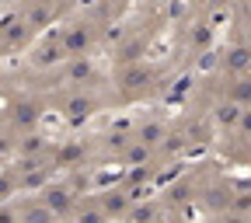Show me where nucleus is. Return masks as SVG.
<instances>
[{
  "instance_id": "9b49d317",
  "label": "nucleus",
  "mask_w": 251,
  "mask_h": 223,
  "mask_svg": "<svg viewBox=\"0 0 251 223\" xmlns=\"http://www.w3.org/2000/svg\"><path fill=\"white\" fill-rule=\"evenodd\" d=\"M0 223H14V216H11V213L4 209V213H0Z\"/></svg>"
},
{
  "instance_id": "0eeeda50",
  "label": "nucleus",
  "mask_w": 251,
  "mask_h": 223,
  "mask_svg": "<svg viewBox=\"0 0 251 223\" xmlns=\"http://www.w3.org/2000/svg\"><path fill=\"white\" fill-rule=\"evenodd\" d=\"M94 70H91V63L87 59H80V63H74V67H70V80H87Z\"/></svg>"
},
{
  "instance_id": "f257e3e1",
  "label": "nucleus",
  "mask_w": 251,
  "mask_h": 223,
  "mask_svg": "<svg viewBox=\"0 0 251 223\" xmlns=\"http://www.w3.org/2000/svg\"><path fill=\"white\" fill-rule=\"evenodd\" d=\"M77 206V199H74V192L70 188H49L46 192V209L56 216V213H70Z\"/></svg>"
},
{
  "instance_id": "9d476101",
  "label": "nucleus",
  "mask_w": 251,
  "mask_h": 223,
  "mask_svg": "<svg viewBox=\"0 0 251 223\" xmlns=\"http://www.w3.org/2000/svg\"><path fill=\"white\" fill-rule=\"evenodd\" d=\"M241 129H244V133H251V108H248V112H241Z\"/></svg>"
},
{
  "instance_id": "6e6552de",
  "label": "nucleus",
  "mask_w": 251,
  "mask_h": 223,
  "mask_svg": "<svg viewBox=\"0 0 251 223\" xmlns=\"http://www.w3.org/2000/svg\"><path fill=\"white\" fill-rule=\"evenodd\" d=\"M80 223H105V213H101V209H91V213H80Z\"/></svg>"
},
{
  "instance_id": "f03ea898",
  "label": "nucleus",
  "mask_w": 251,
  "mask_h": 223,
  "mask_svg": "<svg viewBox=\"0 0 251 223\" xmlns=\"http://www.w3.org/2000/svg\"><path fill=\"white\" fill-rule=\"evenodd\" d=\"M63 56H67V49H63L59 35H52V39L35 52V63H39V67H46V63H56V59H63Z\"/></svg>"
},
{
  "instance_id": "7ed1b4c3",
  "label": "nucleus",
  "mask_w": 251,
  "mask_h": 223,
  "mask_svg": "<svg viewBox=\"0 0 251 223\" xmlns=\"http://www.w3.org/2000/svg\"><path fill=\"white\" fill-rule=\"evenodd\" d=\"M161 140H168L161 122H147V125H140V140H136V143H143V147H153V143H161Z\"/></svg>"
},
{
  "instance_id": "20e7f679",
  "label": "nucleus",
  "mask_w": 251,
  "mask_h": 223,
  "mask_svg": "<svg viewBox=\"0 0 251 223\" xmlns=\"http://www.w3.org/2000/svg\"><path fill=\"white\" fill-rule=\"evenodd\" d=\"M35 119H39V108H35V105H28V101H18V105H14V122H18V125H31Z\"/></svg>"
},
{
  "instance_id": "39448f33",
  "label": "nucleus",
  "mask_w": 251,
  "mask_h": 223,
  "mask_svg": "<svg viewBox=\"0 0 251 223\" xmlns=\"http://www.w3.org/2000/svg\"><path fill=\"white\" fill-rule=\"evenodd\" d=\"M126 209H129V199H126L122 192H108L105 196V216L108 213H126Z\"/></svg>"
},
{
  "instance_id": "1a4fd4ad",
  "label": "nucleus",
  "mask_w": 251,
  "mask_h": 223,
  "mask_svg": "<svg viewBox=\"0 0 251 223\" xmlns=\"http://www.w3.org/2000/svg\"><path fill=\"white\" fill-rule=\"evenodd\" d=\"M52 220V213L49 209H35V213H28V223H49Z\"/></svg>"
},
{
  "instance_id": "423d86ee",
  "label": "nucleus",
  "mask_w": 251,
  "mask_h": 223,
  "mask_svg": "<svg viewBox=\"0 0 251 223\" xmlns=\"http://www.w3.org/2000/svg\"><path fill=\"white\" fill-rule=\"evenodd\" d=\"M91 108H94V101H87V98H74V101L67 105V112H70L74 122H80L84 115H91Z\"/></svg>"
}]
</instances>
